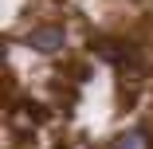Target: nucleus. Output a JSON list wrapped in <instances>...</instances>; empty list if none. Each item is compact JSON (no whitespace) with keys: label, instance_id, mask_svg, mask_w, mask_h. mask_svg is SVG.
<instances>
[{"label":"nucleus","instance_id":"1","mask_svg":"<svg viewBox=\"0 0 153 149\" xmlns=\"http://www.w3.org/2000/svg\"><path fill=\"white\" fill-rule=\"evenodd\" d=\"M63 43H67V36H63V27H59V24H39V27L27 32V47H36V51H43V55L59 51Z\"/></svg>","mask_w":153,"mask_h":149},{"label":"nucleus","instance_id":"2","mask_svg":"<svg viewBox=\"0 0 153 149\" xmlns=\"http://www.w3.org/2000/svg\"><path fill=\"white\" fill-rule=\"evenodd\" d=\"M114 149H153V141H149V133L137 126V130L118 133V137H114Z\"/></svg>","mask_w":153,"mask_h":149}]
</instances>
